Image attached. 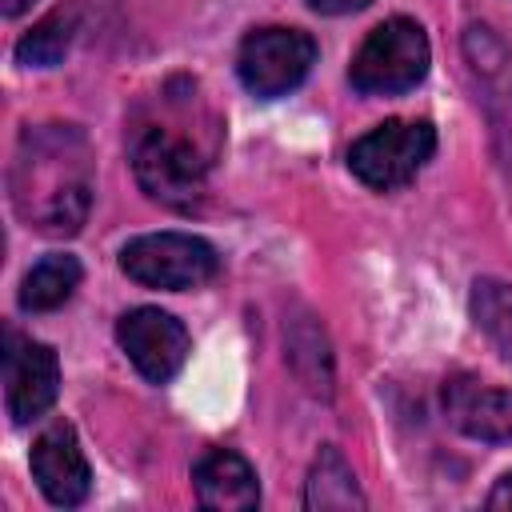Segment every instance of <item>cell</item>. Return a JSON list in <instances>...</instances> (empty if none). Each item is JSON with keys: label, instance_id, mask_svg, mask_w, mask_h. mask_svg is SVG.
<instances>
[{"label": "cell", "instance_id": "obj_1", "mask_svg": "<svg viewBox=\"0 0 512 512\" xmlns=\"http://www.w3.org/2000/svg\"><path fill=\"white\" fill-rule=\"evenodd\" d=\"M12 204L28 228L44 236H72L88 220L92 172L84 136L68 124L28 128L16 168H12Z\"/></svg>", "mask_w": 512, "mask_h": 512}, {"label": "cell", "instance_id": "obj_2", "mask_svg": "<svg viewBox=\"0 0 512 512\" xmlns=\"http://www.w3.org/2000/svg\"><path fill=\"white\" fill-rule=\"evenodd\" d=\"M432 48L416 20L392 16L376 24L348 64V80L360 96H396L428 76Z\"/></svg>", "mask_w": 512, "mask_h": 512}, {"label": "cell", "instance_id": "obj_3", "mask_svg": "<svg viewBox=\"0 0 512 512\" xmlns=\"http://www.w3.org/2000/svg\"><path fill=\"white\" fill-rule=\"evenodd\" d=\"M132 172L152 200L176 212H192L204 200L208 156L196 148V140L172 132L168 124H152L140 128L132 144Z\"/></svg>", "mask_w": 512, "mask_h": 512}, {"label": "cell", "instance_id": "obj_4", "mask_svg": "<svg viewBox=\"0 0 512 512\" xmlns=\"http://www.w3.org/2000/svg\"><path fill=\"white\" fill-rule=\"evenodd\" d=\"M120 272L144 288L188 292L220 272V256L192 232H148L120 248Z\"/></svg>", "mask_w": 512, "mask_h": 512}, {"label": "cell", "instance_id": "obj_5", "mask_svg": "<svg viewBox=\"0 0 512 512\" xmlns=\"http://www.w3.org/2000/svg\"><path fill=\"white\" fill-rule=\"evenodd\" d=\"M432 152H436V128L428 120H384L368 128L360 140H352L348 172L376 192H392L416 180V172L432 160Z\"/></svg>", "mask_w": 512, "mask_h": 512}, {"label": "cell", "instance_id": "obj_6", "mask_svg": "<svg viewBox=\"0 0 512 512\" xmlns=\"http://www.w3.org/2000/svg\"><path fill=\"white\" fill-rule=\"evenodd\" d=\"M312 64H316V40L300 28H280V24L248 32L236 52L240 84L260 100H276L300 88Z\"/></svg>", "mask_w": 512, "mask_h": 512}, {"label": "cell", "instance_id": "obj_7", "mask_svg": "<svg viewBox=\"0 0 512 512\" xmlns=\"http://www.w3.org/2000/svg\"><path fill=\"white\" fill-rule=\"evenodd\" d=\"M116 340L124 348V356L132 360V368L152 380V384H168L188 352H192V340H188V328L164 312V308H132L116 320Z\"/></svg>", "mask_w": 512, "mask_h": 512}, {"label": "cell", "instance_id": "obj_8", "mask_svg": "<svg viewBox=\"0 0 512 512\" xmlns=\"http://www.w3.org/2000/svg\"><path fill=\"white\" fill-rule=\"evenodd\" d=\"M60 396V360L48 344L4 332V404L12 424L40 420Z\"/></svg>", "mask_w": 512, "mask_h": 512}, {"label": "cell", "instance_id": "obj_9", "mask_svg": "<svg viewBox=\"0 0 512 512\" xmlns=\"http://www.w3.org/2000/svg\"><path fill=\"white\" fill-rule=\"evenodd\" d=\"M32 480L56 508H76L92 492V468L68 420L48 424L32 444Z\"/></svg>", "mask_w": 512, "mask_h": 512}, {"label": "cell", "instance_id": "obj_10", "mask_svg": "<svg viewBox=\"0 0 512 512\" xmlns=\"http://www.w3.org/2000/svg\"><path fill=\"white\" fill-rule=\"evenodd\" d=\"M464 56H468V68L472 76L480 80V88L488 96L484 108L496 124V136H500V156L512 164V48L484 24H472L464 32Z\"/></svg>", "mask_w": 512, "mask_h": 512}, {"label": "cell", "instance_id": "obj_11", "mask_svg": "<svg viewBox=\"0 0 512 512\" xmlns=\"http://www.w3.org/2000/svg\"><path fill=\"white\" fill-rule=\"evenodd\" d=\"M196 500L212 512H252L260 504L256 468L232 448H208L192 468Z\"/></svg>", "mask_w": 512, "mask_h": 512}, {"label": "cell", "instance_id": "obj_12", "mask_svg": "<svg viewBox=\"0 0 512 512\" xmlns=\"http://www.w3.org/2000/svg\"><path fill=\"white\" fill-rule=\"evenodd\" d=\"M452 424L484 444H512V388H476L468 380L444 392Z\"/></svg>", "mask_w": 512, "mask_h": 512}, {"label": "cell", "instance_id": "obj_13", "mask_svg": "<svg viewBox=\"0 0 512 512\" xmlns=\"http://www.w3.org/2000/svg\"><path fill=\"white\" fill-rule=\"evenodd\" d=\"M80 260L68 252H48L44 260H36L24 280H20V308L24 312H52L60 304L72 300V292L80 288Z\"/></svg>", "mask_w": 512, "mask_h": 512}, {"label": "cell", "instance_id": "obj_14", "mask_svg": "<svg viewBox=\"0 0 512 512\" xmlns=\"http://www.w3.org/2000/svg\"><path fill=\"white\" fill-rule=\"evenodd\" d=\"M364 492L336 444H324L308 468L304 484V508H364Z\"/></svg>", "mask_w": 512, "mask_h": 512}, {"label": "cell", "instance_id": "obj_15", "mask_svg": "<svg viewBox=\"0 0 512 512\" xmlns=\"http://www.w3.org/2000/svg\"><path fill=\"white\" fill-rule=\"evenodd\" d=\"M72 36H76V8H56V12H48L44 20H36L20 36L16 60L24 68H56L68 56Z\"/></svg>", "mask_w": 512, "mask_h": 512}, {"label": "cell", "instance_id": "obj_16", "mask_svg": "<svg viewBox=\"0 0 512 512\" xmlns=\"http://www.w3.org/2000/svg\"><path fill=\"white\" fill-rule=\"evenodd\" d=\"M468 308H472V320L476 328L496 344V352L512 364V284L496 280V276H480L472 284V296H468Z\"/></svg>", "mask_w": 512, "mask_h": 512}, {"label": "cell", "instance_id": "obj_17", "mask_svg": "<svg viewBox=\"0 0 512 512\" xmlns=\"http://www.w3.org/2000/svg\"><path fill=\"white\" fill-rule=\"evenodd\" d=\"M308 8H316V12H324V16H348V12H360V8H368L372 0H304Z\"/></svg>", "mask_w": 512, "mask_h": 512}, {"label": "cell", "instance_id": "obj_18", "mask_svg": "<svg viewBox=\"0 0 512 512\" xmlns=\"http://www.w3.org/2000/svg\"><path fill=\"white\" fill-rule=\"evenodd\" d=\"M484 504H488V508H512V472H504V476L496 480V488L488 492Z\"/></svg>", "mask_w": 512, "mask_h": 512}, {"label": "cell", "instance_id": "obj_19", "mask_svg": "<svg viewBox=\"0 0 512 512\" xmlns=\"http://www.w3.org/2000/svg\"><path fill=\"white\" fill-rule=\"evenodd\" d=\"M32 8V0H0V12L12 20V16H20V12H28Z\"/></svg>", "mask_w": 512, "mask_h": 512}]
</instances>
